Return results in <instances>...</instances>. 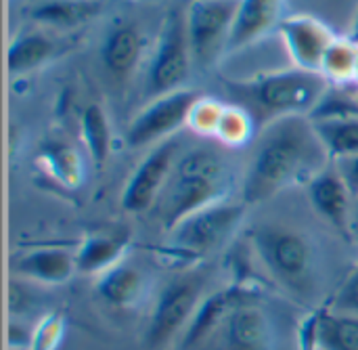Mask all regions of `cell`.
<instances>
[{
	"label": "cell",
	"mask_w": 358,
	"mask_h": 350,
	"mask_svg": "<svg viewBox=\"0 0 358 350\" xmlns=\"http://www.w3.org/2000/svg\"><path fill=\"white\" fill-rule=\"evenodd\" d=\"M329 153L308 115H283L262 126L256 136L241 202L256 206L277 193L310 183L327 168Z\"/></svg>",
	"instance_id": "1"
},
{
	"label": "cell",
	"mask_w": 358,
	"mask_h": 350,
	"mask_svg": "<svg viewBox=\"0 0 358 350\" xmlns=\"http://www.w3.org/2000/svg\"><path fill=\"white\" fill-rule=\"evenodd\" d=\"M231 187L229 166L212 149H191L180 155L162 195L155 202L157 220L172 231L187 216L227 200Z\"/></svg>",
	"instance_id": "2"
},
{
	"label": "cell",
	"mask_w": 358,
	"mask_h": 350,
	"mask_svg": "<svg viewBox=\"0 0 358 350\" xmlns=\"http://www.w3.org/2000/svg\"><path fill=\"white\" fill-rule=\"evenodd\" d=\"M250 244L268 277L298 302L317 294V252L308 235L283 225H262L250 235Z\"/></svg>",
	"instance_id": "3"
},
{
	"label": "cell",
	"mask_w": 358,
	"mask_h": 350,
	"mask_svg": "<svg viewBox=\"0 0 358 350\" xmlns=\"http://www.w3.org/2000/svg\"><path fill=\"white\" fill-rule=\"evenodd\" d=\"M329 88L323 74L289 67L237 82L233 92L243 99L241 107L252 115H264L268 124L283 115H310Z\"/></svg>",
	"instance_id": "4"
},
{
	"label": "cell",
	"mask_w": 358,
	"mask_h": 350,
	"mask_svg": "<svg viewBox=\"0 0 358 350\" xmlns=\"http://www.w3.org/2000/svg\"><path fill=\"white\" fill-rule=\"evenodd\" d=\"M206 286L208 271L193 267L176 275L162 290L145 330V349L164 350L176 338H182L201 302L206 300Z\"/></svg>",
	"instance_id": "5"
},
{
	"label": "cell",
	"mask_w": 358,
	"mask_h": 350,
	"mask_svg": "<svg viewBox=\"0 0 358 350\" xmlns=\"http://www.w3.org/2000/svg\"><path fill=\"white\" fill-rule=\"evenodd\" d=\"M245 210L248 204L224 200L187 216L168 231V252L185 262L203 260L239 231Z\"/></svg>",
	"instance_id": "6"
},
{
	"label": "cell",
	"mask_w": 358,
	"mask_h": 350,
	"mask_svg": "<svg viewBox=\"0 0 358 350\" xmlns=\"http://www.w3.org/2000/svg\"><path fill=\"white\" fill-rule=\"evenodd\" d=\"M275 338L277 330L271 311L252 290H248L210 338L195 350H273Z\"/></svg>",
	"instance_id": "7"
},
{
	"label": "cell",
	"mask_w": 358,
	"mask_h": 350,
	"mask_svg": "<svg viewBox=\"0 0 358 350\" xmlns=\"http://www.w3.org/2000/svg\"><path fill=\"white\" fill-rule=\"evenodd\" d=\"M191 67H193V57L187 38L185 13L170 10V15L162 23L159 38L151 57L147 82H145V94L149 99H157L168 92L185 88Z\"/></svg>",
	"instance_id": "8"
},
{
	"label": "cell",
	"mask_w": 358,
	"mask_h": 350,
	"mask_svg": "<svg viewBox=\"0 0 358 350\" xmlns=\"http://www.w3.org/2000/svg\"><path fill=\"white\" fill-rule=\"evenodd\" d=\"M239 0H191L185 10L193 65L212 67L229 50Z\"/></svg>",
	"instance_id": "9"
},
{
	"label": "cell",
	"mask_w": 358,
	"mask_h": 350,
	"mask_svg": "<svg viewBox=\"0 0 358 350\" xmlns=\"http://www.w3.org/2000/svg\"><path fill=\"white\" fill-rule=\"evenodd\" d=\"M197 97L199 94L195 90L180 88L164 97L151 99L128 124L126 143L130 147H147L176 136L178 130L187 126L189 111Z\"/></svg>",
	"instance_id": "10"
},
{
	"label": "cell",
	"mask_w": 358,
	"mask_h": 350,
	"mask_svg": "<svg viewBox=\"0 0 358 350\" xmlns=\"http://www.w3.org/2000/svg\"><path fill=\"white\" fill-rule=\"evenodd\" d=\"M180 158V139L170 136L157 143L138 164V168L128 178L122 193V208L132 214H141L155 206L162 195L176 162Z\"/></svg>",
	"instance_id": "11"
},
{
	"label": "cell",
	"mask_w": 358,
	"mask_h": 350,
	"mask_svg": "<svg viewBox=\"0 0 358 350\" xmlns=\"http://www.w3.org/2000/svg\"><path fill=\"white\" fill-rule=\"evenodd\" d=\"M277 29L294 67L321 74L323 57L338 38L334 29L313 15H289Z\"/></svg>",
	"instance_id": "12"
},
{
	"label": "cell",
	"mask_w": 358,
	"mask_h": 350,
	"mask_svg": "<svg viewBox=\"0 0 358 350\" xmlns=\"http://www.w3.org/2000/svg\"><path fill=\"white\" fill-rule=\"evenodd\" d=\"M308 197L315 212L340 235L355 237V195L338 166H327L308 183Z\"/></svg>",
	"instance_id": "13"
},
{
	"label": "cell",
	"mask_w": 358,
	"mask_h": 350,
	"mask_svg": "<svg viewBox=\"0 0 358 350\" xmlns=\"http://www.w3.org/2000/svg\"><path fill=\"white\" fill-rule=\"evenodd\" d=\"M78 271L76 252L63 248H40L19 254L13 260V277L31 281L36 286H61Z\"/></svg>",
	"instance_id": "14"
},
{
	"label": "cell",
	"mask_w": 358,
	"mask_h": 350,
	"mask_svg": "<svg viewBox=\"0 0 358 350\" xmlns=\"http://www.w3.org/2000/svg\"><path fill=\"white\" fill-rule=\"evenodd\" d=\"M285 0H239L229 50L245 48L281 25Z\"/></svg>",
	"instance_id": "15"
},
{
	"label": "cell",
	"mask_w": 358,
	"mask_h": 350,
	"mask_svg": "<svg viewBox=\"0 0 358 350\" xmlns=\"http://www.w3.org/2000/svg\"><path fill=\"white\" fill-rule=\"evenodd\" d=\"M96 296L113 309L136 307L147 292V277L141 267L122 260L96 277Z\"/></svg>",
	"instance_id": "16"
},
{
	"label": "cell",
	"mask_w": 358,
	"mask_h": 350,
	"mask_svg": "<svg viewBox=\"0 0 358 350\" xmlns=\"http://www.w3.org/2000/svg\"><path fill=\"white\" fill-rule=\"evenodd\" d=\"M245 292L248 290L243 286H229V288H224L220 292H214V294L206 296V300L201 302L197 315L193 317L191 326L187 328V332L180 338V349L195 350L203 340H208L210 334L220 326L224 315L233 309V304Z\"/></svg>",
	"instance_id": "17"
},
{
	"label": "cell",
	"mask_w": 358,
	"mask_h": 350,
	"mask_svg": "<svg viewBox=\"0 0 358 350\" xmlns=\"http://www.w3.org/2000/svg\"><path fill=\"white\" fill-rule=\"evenodd\" d=\"M145 50V38L132 23H122L109 31L103 42L101 59L103 65L117 78H124L136 69Z\"/></svg>",
	"instance_id": "18"
},
{
	"label": "cell",
	"mask_w": 358,
	"mask_h": 350,
	"mask_svg": "<svg viewBox=\"0 0 358 350\" xmlns=\"http://www.w3.org/2000/svg\"><path fill=\"white\" fill-rule=\"evenodd\" d=\"M130 244L128 233H94L88 235L76 250L78 271L86 275H101L124 260Z\"/></svg>",
	"instance_id": "19"
},
{
	"label": "cell",
	"mask_w": 358,
	"mask_h": 350,
	"mask_svg": "<svg viewBox=\"0 0 358 350\" xmlns=\"http://www.w3.org/2000/svg\"><path fill=\"white\" fill-rule=\"evenodd\" d=\"M38 168L65 189H78L86 178V168L80 151L65 141H50L36 155Z\"/></svg>",
	"instance_id": "20"
},
{
	"label": "cell",
	"mask_w": 358,
	"mask_h": 350,
	"mask_svg": "<svg viewBox=\"0 0 358 350\" xmlns=\"http://www.w3.org/2000/svg\"><path fill=\"white\" fill-rule=\"evenodd\" d=\"M310 342L319 350H358V317L321 311L308 326Z\"/></svg>",
	"instance_id": "21"
},
{
	"label": "cell",
	"mask_w": 358,
	"mask_h": 350,
	"mask_svg": "<svg viewBox=\"0 0 358 350\" xmlns=\"http://www.w3.org/2000/svg\"><path fill=\"white\" fill-rule=\"evenodd\" d=\"M57 50L55 40H50L42 31H25L13 40L6 52V65L10 76H23L38 67H42L46 61L52 59Z\"/></svg>",
	"instance_id": "22"
},
{
	"label": "cell",
	"mask_w": 358,
	"mask_h": 350,
	"mask_svg": "<svg viewBox=\"0 0 358 350\" xmlns=\"http://www.w3.org/2000/svg\"><path fill=\"white\" fill-rule=\"evenodd\" d=\"M101 8L103 6L96 0H50L34 8L31 17L48 27L71 29L92 21Z\"/></svg>",
	"instance_id": "23"
},
{
	"label": "cell",
	"mask_w": 358,
	"mask_h": 350,
	"mask_svg": "<svg viewBox=\"0 0 358 350\" xmlns=\"http://www.w3.org/2000/svg\"><path fill=\"white\" fill-rule=\"evenodd\" d=\"M80 126H82V141H84L88 158L96 166H103L109 160L111 147H113L111 122H109L105 107L101 103L86 105Z\"/></svg>",
	"instance_id": "24"
},
{
	"label": "cell",
	"mask_w": 358,
	"mask_h": 350,
	"mask_svg": "<svg viewBox=\"0 0 358 350\" xmlns=\"http://www.w3.org/2000/svg\"><path fill=\"white\" fill-rule=\"evenodd\" d=\"M317 132L331 160L340 162L358 155V115L315 122Z\"/></svg>",
	"instance_id": "25"
},
{
	"label": "cell",
	"mask_w": 358,
	"mask_h": 350,
	"mask_svg": "<svg viewBox=\"0 0 358 350\" xmlns=\"http://www.w3.org/2000/svg\"><path fill=\"white\" fill-rule=\"evenodd\" d=\"M358 44L346 38H336L331 46L327 48L321 65V74L327 78L331 86H348L355 82V69H357Z\"/></svg>",
	"instance_id": "26"
},
{
	"label": "cell",
	"mask_w": 358,
	"mask_h": 350,
	"mask_svg": "<svg viewBox=\"0 0 358 350\" xmlns=\"http://www.w3.org/2000/svg\"><path fill=\"white\" fill-rule=\"evenodd\" d=\"M254 134H256V118L241 105H224L214 139H218L224 147L239 149L250 145Z\"/></svg>",
	"instance_id": "27"
},
{
	"label": "cell",
	"mask_w": 358,
	"mask_h": 350,
	"mask_svg": "<svg viewBox=\"0 0 358 350\" xmlns=\"http://www.w3.org/2000/svg\"><path fill=\"white\" fill-rule=\"evenodd\" d=\"M224 105L214 99V97H197V101L193 103L191 111H189V120H187V128L193 130L199 136H214L218 122L222 118Z\"/></svg>",
	"instance_id": "28"
},
{
	"label": "cell",
	"mask_w": 358,
	"mask_h": 350,
	"mask_svg": "<svg viewBox=\"0 0 358 350\" xmlns=\"http://www.w3.org/2000/svg\"><path fill=\"white\" fill-rule=\"evenodd\" d=\"M65 334V321L59 313H48L44 315L34 334V344L31 350H57Z\"/></svg>",
	"instance_id": "29"
},
{
	"label": "cell",
	"mask_w": 358,
	"mask_h": 350,
	"mask_svg": "<svg viewBox=\"0 0 358 350\" xmlns=\"http://www.w3.org/2000/svg\"><path fill=\"white\" fill-rule=\"evenodd\" d=\"M329 311L358 317V269L336 292V296H334V300L329 304Z\"/></svg>",
	"instance_id": "30"
},
{
	"label": "cell",
	"mask_w": 358,
	"mask_h": 350,
	"mask_svg": "<svg viewBox=\"0 0 358 350\" xmlns=\"http://www.w3.org/2000/svg\"><path fill=\"white\" fill-rule=\"evenodd\" d=\"M36 328L23 317H10L8 321V346L17 350H31Z\"/></svg>",
	"instance_id": "31"
},
{
	"label": "cell",
	"mask_w": 358,
	"mask_h": 350,
	"mask_svg": "<svg viewBox=\"0 0 358 350\" xmlns=\"http://www.w3.org/2000/svg\"><path fill=\"white\" fill-rule=\"evenodd\" d=\"M336 166H338L340 174L344 176V181L348 183L352 195L358 197V155H355V158H346V160H340V162H336Z\"/></svg>",
	"instance_id": "32"
},
{
	"label": "cell",
	"mask_w": 358,
	"mask_h": 350,
	"mask_svg": "<svg viewBox=\"0 0 358 350\" xmlns=\"http://www.w3.org/2000/svg\"><path fill=\"white\" fill-rule=\"evenodd\" d=\"M348 38H350L352 42H357L358 44V15H357V21H355V25H352V31L348 34Z\"/></svg>",
	"instance_id": "33"
},
{
	"label": "cell",
	"mask_w": 358,
	"mask_h": 350,
	"mask_svg": "<svg viewBox=\"0 0 358 350\" xmlns=\"http://www.w3.org/2000/svg\"><path fill=\"white\" fill-rule=\"evenodd\" d=\"M355 86H358V57H357V69H355V82H352Z\"/></svg>",
	"instance_id": "34"
},
{
	"label": "cell",
	"mask_w": 358,
	"mask_h": 350,
	"mask_svg": "<svg viewBox=\"0 0 358 350\" xmlns=\"http://www.w3.org/2000/svg\"><path fill=\"white\" fill-rule=\"evenodd\" d=\"M136 2H145V4H155V2H162V0H136Z\"/></svg>",
	"instance_id": "35"
}]
</instances>
